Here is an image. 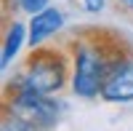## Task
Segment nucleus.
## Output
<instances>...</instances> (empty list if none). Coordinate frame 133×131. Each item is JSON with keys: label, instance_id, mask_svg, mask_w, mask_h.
I'll return each instance as SVG.
<instances>
[{"label": "nucleus", "instance_id": "obj_8", "mask_svg": "<svg viewBox=\"0 0 133 131\" xmlns=\"http://www.w3.org/2000/svg\"><path fill=\"white\" fill-rule=\"evenodd\" d=\"M85 8L88 11H101L104 8V0H85Z\"/></svg>", "mask_w": 133, "mask_h": 131}, {"label": "nucleus", "instance_id": "obj_6", "mask_svg": "<svg viewBox=\"0 0 133 131\" xmlns=\"http://www.w3.org/2000/svg\"><path fill=\"white\" fill-rule=\"evenodd\" d=\"M27 29H29V27L19 24V21H14V24L8 27V38H5V46H3V67H8L11 59L19 53L21 43H24V32H27Z\"/></svg>", "mask_w": 133, "mask_h": 131}, {"label": "nucleus", "instance_id": "obj_5", "mask_svg": "<svg viewBox=\"0 0 133 131\" xmlns=\"http://www.w3.org/2000/svg\"><path fill=\"white\" fill-rule=\"evenodd\" d=\"M61 24H64V16H61L59 8H43L37 14H32V19H29V43H32V48L40 46L43 40H48L51 35H56L61 29Z\"/></svg>", "mask_w": 133, "mask_h": 131}, {"label": "nucleus", "instance_id": "obj_4", "mask_svg": "<svg viewBox=\"0 0 133 131\" xmlns=\"http://www.w3.org/2000/svg\"><path fill=\"white\" fill-rule=\"evenodd\" d=\"M101 96L107 102H133V59H117L107 67Z\"/></svg>", "mask_w": 133, "mask_h": 131}, {"label": "nucleus", "instance_id": "obj_1", "mask_svg": "<svg viewBox=\"0 0 133 131\" xmlns=\"http://www.w3.org/2000/svg\"><path fill=\"white\" fill-rule=\"evenodd\" d=\"M109 64L104 62L101 51L93 48V46H77L75 51V67H72V88L77 96H91L101 94V86H104V75H107Z\"/></svg>", "mask_w": 133, "mask_h": 131}, {"label": "nucleus", "instance_id": "obj_3", "mask_svg": "<svg viewBox=\"0 0 133 131\" xmlns=\"http://www.w3.org/2000/svg\"><path fill=\"white\" fill-rule=\"evenodd\" d=\"M14 107L24 118H32L35 126H53L59 121V104L51 99V94L32 88L24 80H21V88L14 94Z\"/></svg>", "mask_w": 133, "mask_h": 131}, {"label": "nucleus", "instance_id": "obj_9", "mask_svg": "<svg viewBox=\"0 0 133 131\" xmlns=\"http://www.w3.org/2000/svg\"><path fill=\"white\" fill-rule=\"evenodd\" d=\"M125 3H128V5H130V8H133V0H125Z\"/></svg>", "mask_w": 133, "mask_h": 131}, {"label": "nucleus", "instance_id": "obj_2", "mask_svg": "<svg viewBox=\"0 0 133 131\" xmlns=\"http://www.w3.org/2000/svg\"><path fill=\"white\" fill-rule=\"evenodd\" d=\"M24 83H29L32 88H37L43 94H53L59 91L64 80H66V64L64 59L59 56V53H37V56L29 59V67L24 72V78H21Z\"/></svg>", "mask_w": 133, "mask_h": 131}, {"label": "nucleus", "instance_id": "obj_7", "mask_svg": "<svg viewBox=\"0 0 133 131\" xmlns=\"http://www.w3.org/2000/svg\"><path fill=\"white\" fill-rule=\"evenodd\" d=\"M21 11H27V14H37V11L48 8V0H19Z\"/></svg>", "mask_w": 133, "mask_h": 131}]
</instances>
